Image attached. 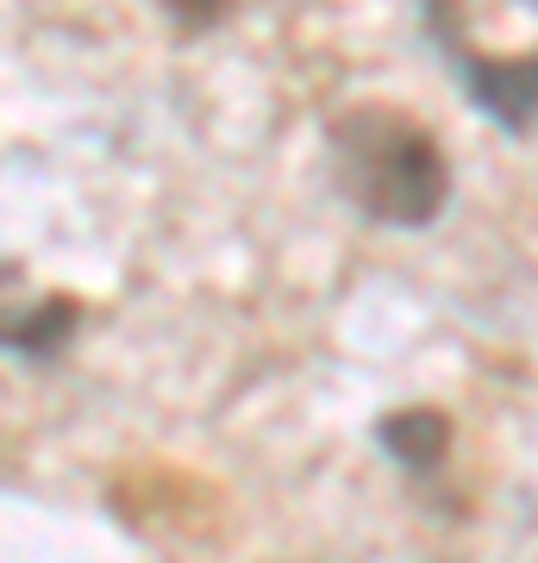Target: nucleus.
I'll return each mask as SVG.
<instances>
[{
  "instance_id": "obj_1",
  "label": "nucleus",
  "mask_w": 538,
  "mask_h": 563,
  "mask_svg": "<svg viewBox=\"0 0 538 563\" xmlns=\"http://www.w3.org/2000/svg\"><path fill=\"white\" fill-rule=\"evenodd\" d=\"M332 157H339L344 195L388 225H426L444 207V151L414 120L388 107H358L332 125Z\"/></svg>"
},
{
  "instance_id": "obj_2",
  "label": "nucleus",
  "mask_w": 538,
  "mask_h": 563,
  "mask_svg": "<svg viewBox=\"0 0 538 563\" xmlns=\"http://www.w3.org/2000/svg\"><path fill=\"white\" fill-rule=\"evenodd\" d=\"M382 444H388L407 470H426V463H439V451H444V420L439 413H395V420L382 426Z\"/></svg>"
},
{
  "instance_id": "obj_3",
  "label": "nucleus",
  "mask_w": 538,
  "mask_h": 563,
  "mask_svg": "<svg viewBox=\"0 0 538 563\" xmlns=\"http://www.w3.org/2000/svg\"><path fill=\"white\" fill-rule=\"evenodd\" d=\"M169 7H176V20H188V25H207V20H213V13L226 7V0H169Z\"/></svg>"
}]
</instances>
